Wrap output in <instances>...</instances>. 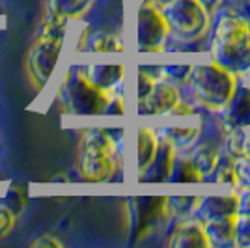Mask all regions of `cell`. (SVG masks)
<instances>
[{"mask_svg":"<svg viewBox=\"0 0 250 248\" xmlns=\"http://www.w3.org/2000/svg\"><path fill=\"white\" fill-rule=\"evenodd\" d=\"M202 181H211V183H229L237 185V174H235V159L228 155L219 157L215 168L209 172Z\"/></svg>","mask_w":250,"mask_h":248,"instance_id":"17","label":"cell"},{"mask_svg":"<svg viewBox=\"0 0 250 248\" xmlns=\"http://www.w3.org/2000/svg\"><path fill=\"white\" fill-rule=\"evenodd\" d=\"M168 181H172V183H196V181H202V174L190 159H174Z\"/></svg>","mask_w":250,"mask_h":248,"instance_id":"18","label":"cell"},{"mask_svg":"<svg viewBox=\"0 0 250 248\" xmlns=\"http://www.w3.org/2000/svg\"><path fill=\"white\" fill-rule=\"evenodd\" d=\"M168 245L174 248H208V237L204 224L200 222H187L174 233V237L168 241Z\"/></svg>","mask_w":250,"mask_h":248,"instance_id":"14","label":"cell"},{"mask_svg":"<svg viewBox=\"0 0 250 248\" xmlns=\"http://www.w3.org/2000/svg\"><path fill=\"white\" fill-rule=\"evenodd\" d=\"M224 122L229 129H241L250 125V88L239 86L226 103Z\"/></svg>","mask_w":250,"mask_h":248,"instance_id":"11","label":"cell"},{"mask_svg":"<svg viewBox=\"0 0 250 248\" xmlns=\"http://www.w3.org/2000/svg\"><path fill=\"white\" fill-rule=\"evenodd\" d=\"M237 204L239 198L235 196H206L200 198L198 206V218L202 222H211V220H219V218L229 217V215H237Z\"/></svg>","mask_w":250,"mask_h":248,"instance_id":"12","label":"cell"},{"mask_svg":"<svg viewBox=\"0 0 250 248\" xmlns=\"http://www.w3.org/2000/svg\"><path fill=\"white\" fill-rule=\"evenodd\" d=\"M62 103L71 116H101L110 101L106 92L86 79L84 71H71L62 88Z\"/></svg>","mask_w":250,"mask_h":248,"instance_id":"3","label":"cell"},{"mask_svg":"<svg viewBox=\"0 0 250 248\" xmlns=\"http://www.w3.org/2000/svg\"><path fill=\"white\" fill-rule=\"evenodd\" d=\"M172 163H174V144L168 142L167 138L163 142L157 144L155 155L146 166V170L140 174L142 181H149V183H163L168 181L170 177V170H172Z\"/></svg>","mask_w":250,"mask_h":248,"instance_id":"10","label":"cell"},{"mask_svg":"<svg viewBox=\"0 0 250 248\" xmlns=\"http://www.w3.org/2000/svg\"><path fill=\"white\" fill-rule=\"evenodd\" d=\"M192 67L190 65H168L165 67V73L170 75V79H176V81H185L190 77Z\"/></svg>","mask_w":250,"mask_h":248,"instance_id":"31","label":"cell"},{"mask_svg":"<svg viewBox=\"0 0 250 248\" xmlns=\"http://www.w3.org/2000/svg\"><path fill=\"white\" fill-rule=\"evenodd\" d=\"M237 215H239V217H250V186H249V190H245L243 196L239 198Z\"/></svg>","mask_w":250,"mask_h":248,"instance_id":"32","label":"cell"},{"mask_svg":"<svg viewBox=\"0 0 250 248\" xmlns=\"http://www.w3.org/2000/svg\"><path fill=\"white\" fill-rule=\"evenodd\" d=\"M60 51H62V41L49 40V38H40L28 51V56H26L28 71L40 88L45 86L47 81L51 79Z\"/></svg>","mask_w":250,"mask_h":248,"instance_id":"8","label":"cell"},{"mask_svg":"<svg viewBox=\"0 0 250 248\" xmlns=\"http://www.w3.org/2000/svg\"><path fill=\"white\" fill-rule=\"evenodd\" d=\"M235 245L237 247H250V217H239L237 215Z\"/></svg>","mask_w":250,"mask_h":248,"instance_id":"27","label":"cell"},{"mask_svg":"<svg viewBox=\"0 0 250 248\" xmlns=\"http://www.w3.org/2000/svg\"><path fill=\"white\" fill-rule=\"evenodd\" d=\"M179 103L177 90L168 83H155L151 92L144 99H138V114L140 116H159L168 114Z\"/></svg>","mask_w":250,"mask_h":248,"instance_id":"9","label":"cell"},{"mask_svg":"<svg viewBox=\"0 0 250 248\" xmlns=\"http://www.w3.org/2000/svg\"><path fill=\"white\" fill-rule=\"evenodd\" d=\"M65 17L62 15H56L52 13L42 22V38H49V40H56V41H62L63 34H65Z\"/></svg>","mask_w":250,"mask_h":248,"instance_id":"22","label":"cell"},{"mask_svg":"<svg viewBox=\"0 0 250 248\" xmlns=\"http://www.w3.org/2000/svg\"><path fill=\"white\" fill-rule=\"evenodd\" d=\"M245 149H247V136L235 129L226 140V155L237 161L245 155Z\"/></svg>","mask_w":250,"mask_h":248,"instance_id":"24","label":"cell"},{"mask_svg":"<svg viewBox=\"0 0 250 248\" xmlns=\"http://www.w3.org/2000/svg\"><path fill=\"white\" fill-rule=\"evenodd\" d=\"M157 4H161V6H165V4H168V2H172V0H155Z\"/></svg>","mask_w":250,"mask_h":248,"instance_id":"37","label":"cell"},{"mask_svg":"<svg viewBox=\"0 0 250 248\" xmlns=\"http://www.w3.org/2000/svg\"><path fill=\"white\" fill-rule=\"evenodd\" d=\"M209 247H231L235 245V229H237V215L211 220L204 224Z\"/></svg>","mask_w":250,"mask_h":248,"instance_id":"13","label":"cell"},{"mask_svg":"<svg viewBox=\"0 0 250 248\" xmlns=\"http://www.w3.org/2000/svg\"><path fill=\"white\" fill-rule=\"evenodd\" d=\"M88 51L94 52H122L124 45L120 43V40L116 36L110 34H95L92 36V40L88 41Z\"/></svg>","mask_w":250,"mask_h":248,"instance_id":"21","label":"cell"},{"mask_svg":"<svg viewBox=\"0 0 250 248\" xmlns=\"http://www.w3.org/2000/svg\"><path fill=\"white\" fill-rule=\"evenodd\" d=\"M168 36V22L151 4H142L136 13V43L144 52H161Z\"/></svg>","mask_w":250,"mask_h":248,"instance_id":"7","label":"cell"},{"mask_svg":"<svg viewBox=\"0 0 250 248\" xmlns=\"http://www.w3.org/2000/svg\"><path fill=\"white\" fill-rule=\"evenodd\" d=\"M125 67L124 65H90L84 69V75L90 83L97 86L99 90H110L122 81Z\"/></svg>","mask_w":250,"mask_h":248,"instance_id":"15","label":"cell"},{"mask_svg":"<svg viewBox=\"0 0 250 248\" xmlns=\"http://www.w3.org/2000/svg\"><path fill=\"white\" fill-rule=\"evenodd\" d=\"M165 138L174 145H188L196 138V129L194 127H167Z\"/></svg>","mask_w":250,"mask_h":248,"instance_id":"23","label":"cell"},{"mask_svg":"<svg viewBox=\"0 0 250 248\" xmlns=\"http://www.w3.org/2000/svg\"><path fill=\"white\" fill-rule=\"evenodd\" d=\"M104 114H108V116H122L124 114V101L120 97L110 99L108 104H106V108H104Z\"/></svg>","mask_w":250,"mask_h":248,"instance_id":"33","label":"cell"},{"mask_svg":"<svg viewBox=\"0 0 250 248\" xmlns=\"http://www.w3.org/2000/svg\"><path fill=\"white\" fill-rule=\"evenodd\" d=\"M129 211H131V237L133 241L144 239L163 222L168 215L167 198L155 196H136L129 198Z\"/></svg>","mask_w":250,"mask_h":248,"instance_id":"6","label":"cell"},{"mask_svg":"<svg viewBox=\"0 0 250 248\" xmlns=\"http://www.w3.org/2000/svg\"><path fill=\"white\" fill-rule=\"evenodd\" d=\"M168 114H172V116H190L192 114V108L188 106V104H183V103H177L172 110Z\"/></svg>","mask_w":250,"mask_h":248,"instance_id":"35","label":"cell"},{"mask_svg":"<svg viewBox=\"0 0 250 248\" xmlns=\"http://www.w3.org/2000/svg\"><path fill=\"white\" fill-rule=\"evenodd\" d=\"M235 174H237V183L250 186V144H247L245 155L235 161Z\"/></svg>","mask_w":250,"mask_h":248,"instance_id":"25","label":"cell"},{"mask_svg":"<svg viewBox=\"0 0 250 248\" xmlns=\"http://www.w3.org/2000/svg\"><path fill=\"white\" fill-rule=\"evenodd\" d=\"M6 207L10 209L13 215H17L19 211H21L22 207H24V202H26V198H24V192H22L21 188H10L8 190V194H6Z\"/></svg>","mask_w":250,"mask_h":248,"instance_id":"28","label":"cell"},{"mask_svg":"<svg viewBox=\"0 0 250 248\" xmlns=\"http://www.w3.org/2000/svg\"><path fill=\"white\" fill-rule=\"evenodd\" d=\"M190 83H192V90L196 93V97L211 108L226 106L231 93L237 88L233 73L217 62L192 67Z\"/></svg>","mask_w":250,"mask_h":248,"instance_id":"2","label":"cell"},{"mask_svg":"<svg viewBox=\"0 0 250 248\" xmlns=\"http://www.w3.org/2000/svg\"><path fill=\"white\" fill-rule=\"evenodd\" d=\"M32 247H54V248H58V247H62V243L60 241H56V239H52V237H40L38 241H34L32 243Z\"/></svg>","mask_w":250,"mask_h":248,"instance_id":"34","label":"cell"},{"mask_svg":"<svg viewBox=\"0 0 250 248\" xmlns=\"http://www.w3.org/2000/svg\"><path fill=\"white\" fill-rule=\"evenodd\" d=\"M213 58L233 73L250 67V28L237 15H222L213 41Z\"/></svg>","mask_w":250,"mask_h":248,"instance_id":"1","label":"cell"},{"mask_svg":"<svg viewBox=\"0 0 250 248\" xmlns=\"http://www.w3.org/2000/svg\"><path fill=\"white\" fill-rule=\"evenodd\" d=\"M114 142L101 131L88 133L81 149V172L86 181H108L114 176Z\"/></svg>","mask_w":250,"mask_h":248,"instance_id":"4","label":"cell"},{"mask_svg":"<svg viewBox=\"0 0 250 248\" xmlns=\"http://www.w3.org/2000/svg\"><path fill=\"white\" fill-rule=\"evenodd\" d=\"M138 84H136V95H138V99H144L147 93L151 92V88H153V84L155 81L147 75L146 71H138Z\"/></svg>","mask_w":250,"mask_h":248,"instance_id":"30","label":"cell"},{"mask_svg":"<svg viewBox=\"0 0 250 248\" xmlns=\"http://www.w3.org/2000/svg\"><path fill=\"white\" fill-rule=\"evenodd\" d=\"M94 0H51V11L65 19H77L84 15Z\"/></svg>","mask_w":250,"mask_h":248,"instance_id":"19","label":"cell"},{"mask_svg":"<svg viewBox=\"0 0 250 248\" xmlns=\"http://www.w3.org/2000/svg\"><path fill=\"white\" fill-rule=\"evenodd\" d=\"M237 2H250V0H237Z\"/></svg>","mask_w":250,"mask_h":248,"instance_id":"38","label":"cell"},{"mask_svg":"<svg viewBox=\"0 0 250 248\" xmlns=\"http://www.w3.org/2000/svg\"><path fill=\"white\" fill-rule=\"evenodd\" d=\"M198 2H200V4H202V6H204V8H206L208 11H215V10H217V8L220 6V2H222V0H198Z\"/></svg>","mask_w":250,"mask_h":248,"instance_id":"36","label":"cell"},{"mask_svg":"<svg viewBox=\"0 0 250 248\" xmlns=\"http://www.w3.org/2000/svg\"><path fill=\"white\" fill-rule=\"evenodd\" d=\"M168 202V207H172L174 211L177 213H181V215H185L188 213L190 209H194V207L198 206L200 198H194V196H172V198H167Z\"/></svg>","mask_w":250,"mask_h":248,"instance_id":"26","label":"cell"},{"mask_svg":"<svg viewBox=\"0 0 250 248\" xmlns=\"http://www.w3.org/2000/svg\"><path fill=\"white\" fill-rule=\"evenodd\" d=\"M168 30H174L183 40L202 36L209 24V11L198 0H172L163 6Z\"/></svg>","mask_w":250,"mask_h":248,"instance_id":"5","label":"cell"},{"mask_svg":"<svg viewBox=\"0 0 250 248\" xmlns=\"http://www.w3.org/2000/svg\"><path fill=\"white\" fill-rule=\"evenodd\" d=\"M219 151L215 149V147H211V145H204V147H200L194 151V155H192V163L194 166L198 168V172L202 174V179L208 176L209 172L215 168L217 165V161H219Z\"/></svg>","mask_w":250,"mask_h":248,"instance_id":"20","label":"cell"},{"mask_svg":"<svg viewBox=\"0 0 250 248\" xmlns=\"http://www.w3.org/2000/svg\"><path fill=\"white\" fill-rule=\"evenodd\" d=\"M157 136L147 129V127H140L138 135H136V168H138V176L146 170L149 161L153 159L157 149Z\"/></svg>","mask_w":250,"mask_h":248,"instance_id":"16","label":"cell"},{"mask_svg":"<svg viewBox=\"0 0 250 248\" xmlns=\"http://www.w3.org/2000/svg\"><path fill=\"white\" fill-rule=\"evenodd\" d=\"M13 224H15V215L8 207H0V239L10 235Z\"/></svg>","mask_w":250,"mask_h":248,"instance_id":"29","label":"cell"}]
</instances>
